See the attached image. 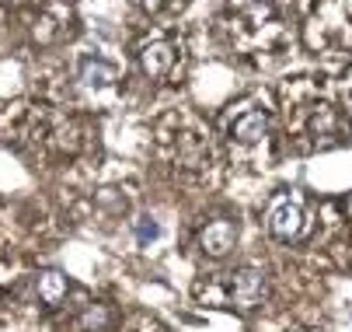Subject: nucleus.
<instances>
[{
	"label": "nucleus",
	"instance_id": "obj_1",
	"mask_svg": "<svg viewBox=\"0 0 352 332\" xmlns=\"http://www.w3.org/2000/svg\"><path fill=\"white\" fill-rule=\"evenodd\" d=\"M230 298L244 311L262 304V298H265V273L255 269V266H244V269L230 273Z\"/></svg>",
	"mask_w": 352,
	"mask_h": 332
},
{
	"label": "nucleus",
	"instance_id": "obj_2",
	"mask_svg": "<svg viewBox=\"0 0 352 332\" xmlns=\"http://www.w3.org/2000/svg\"><path fill=\"white\" fill-rule=\"evenodd\" d=\"M300 207L296 203H289V200H279L272 210H269V231L276 234V238H283V242H289V238H296L300 234Z\"/></svg>",
	"mask_w": 352,
	"mask_h": 332
},
{
	"label": "nucleus",
	"instance_id": "obj_3",
	"mask_svg": "<svg viewBox=\"0 0 352 332\" xmlns=\"http://www.w3.org/2000/svg\"><path fill=\"white\" fill-rule=\"evenodd\" d=\"M234 238H237V227H234V220H213L206 231H203V249L210 252V256H223L227 249H234Z\"/></svg>",
	"mask_w": 352,
	"mask_h": 332
},
{
	"label": "nucleus",
	"instance_id": "obj_4",
	"mask_svg": "<svg viewBox=\"0 0 352 332\" xmlns=\"http://www.w3.org/2000/svg\"><path fill=\"white\" fill-rule=\"evenodd\" d=\"M269 129V116L265 112H244L237 123H234V136L241 140V144H255V140H262Z\"/></svg>",
	"mask_w": 352,
	"mask_h": 332
},
{
	"label": "nucleus",
	"instance_id": "obj_5",
	"mask_svg": "<svg viewBox=\"0 0 352 332\" xmlns=\"http://www.w3.org/2000/svg\"><path fill=\"white\" fill-rule=\"evenodd\" d=\"M38 298H42L45 304H60V301L67 298V276L56 273V269L42 273V276H38Z\"/></svg>",
	"mask_w": 352,
	"mask_h": 332
},
{
	"label": "nucleus",
	"instance_id": "obj_6",
	"mask_svg": "<svg viewBox=\"0 0 352 332\" xmlns=\"http://www.w3.org/2000/svg\"><path fill=\"white\" fill-rule=\"evenodd\" d=\"M171 60H175V53L168 50L164 42H157V45H146V50H143V70H146L150 77H161V74H168Z\"/></svg>",
	"mask_w": 352,
	"mask_h": 332
},
{
	"label": "nucleus",
	"instance_id": "obj_7",
	"mask_svg": "<svg viewBox=\"0 0 352 332\" xmlns=\"http://www.w3.org/2000/svg\"><path fill=\"white\" fill-rule=\"evenodd\" d=\"M112 77H116V70H112L109 63H102V60H87L84 70H80V81L91 84V87H102V84H109Z\"/></svg>",
	"mask_w": 352,
	"mask_h": 332
},
{
	"label": "nucleus",
	"instance_id": "obj_8",
	"mask_svg": "<svg viewBox=\"0 0 352 332\" xmlns=\"http://www.w3.org/2000/svg\"><path fill=\"white\" fill-rule=\"evenodd\" d=\"M80 325H84L87 332H102V329L109 325V308H105V304H94V308H87V311L80 315Z\"/></svg>",
	"mask_w": 352,
	"mask_h": 332
},
{
	"label": "nucleus",
	"instance_id": "obj_9",
	"mask_svg": "<svg viewBox=\"0 0 352 332\" xmlns=\"http://www.w3.org/2000/svg\"><path fill=\"white\" fill-rule=\"evenodd\" d=\"M136 234H140V242H146V238H154V234H157V224L154 220H140V227H136Z\"/></svg>",
	"mask_w": 352,
	"mask_h": 332
},
{
	"label": "nucleus",
	"instance_id": "obj_10",
	"mask_svg": "<svg viewBox=\"0 0 352 332\" xmlns=\"http://www.w3.org/2000/svg\"><path fill=\"white\" fill-rule=\"evenodd\" d=\"M143 4H146V8H157V0H143Z\"/></svg>",
	"mask_w": 352,
	"mask_h": 332
}]
</instances>
